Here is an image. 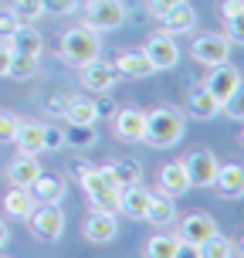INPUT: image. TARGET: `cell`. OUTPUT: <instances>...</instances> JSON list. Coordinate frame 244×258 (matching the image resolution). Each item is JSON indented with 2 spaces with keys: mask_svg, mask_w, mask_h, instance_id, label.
<instances>
[{
  "mask_svg": "<svg viewBox=\"0 0 244 258\" xmlns=\"http://www.w3.org/2000/svg\"><path fill=\"white\" fill-rule=\"evenodd\" d=\"M183 116L177 109H170V105H159L153 112H146V129H142V143L146 146H153V150H170V146H177L183 140Z\"/></svg>",
  "mask_w": 244,
  "mask_h": 258,
  "instance_id": "6da1fadb",
  "label": "cell"
},
{
  "mask_svg": "<svg viewBox=\"0 0 244 258\" xmlns=\"http://www.w3.org/2000/svg\"><path fill=\"white\" fill-rule=\"evenodd\" d=\"M58 51H61L64 64L82 68L85 61H92V58L102 54V38H99V31H92V27H85V24H82V27H68V31L61 34Z\"/></svg>",
  "mask_w": 244,
  "mask_h": 258,
  "instance_id": "7a4b0ae2",
  "label": "cell"
},
{
  "mask_svg": "<svg viewBox=\"0 0 244 258\" xmlns=\"http://www.w3.org/2000/svg\"><path fill=\"white\" fill-rule=\"evenodd\" d=\"M78 183H82V190L89 194V201L95 204V211H112V214L119 211V194H122V187H119L102 167H89L78 177Z\"/></svg>",
  "mask_w": 244,
  "mask_h": 258,
  "instance_id": "3957f363",
  "label": "cell"
},
{
  "mask_svg": "<svg viewBox=\"0 0 244 258\" xmlns=\"http://www.w3.org/2000/svg\"><path fill=\"white\" fill-rule=\"evenodd\" d=\"M126 21V4L122 0H85V27L92 31H116Z\"/></svg>",
  "mask_w": 244,
  "mask_h": 258,
  "instance_id": "277c9868",
  "label": "cell"
},
{
  "mask_svg": "<svg viewBox=\"0 0 244 258\" xmlns=\"http://www.w3.org/2000/svg\"><path fill=\"white\" fill-rule=\"evenodd\" d=\"M27 224H31L34 238H41V241H58V238L64 234V211H61V204H38L34 211H31Z\"/></svg>",
  "mask_w": 244,
  "mask_h": 258,
  "instance_id": "5b68a950",
  "label": "cell"
},
{
  "mask_svg": "<svg viewBox=\"0 0 244 258\" xmlns=\"http://www.w3.org/2000/svg\"><path fill=\"white\" fill-rule=\"evenodd\" d=\"M82 89L85 92H95V95H102V92H112L116 89V82H119V72H116V64L112 61H105L102 54L99 58H92V61H85L82 68Z\"/></svg>",
  "mask_w": 244,
  "mask_h": 258,
  "instance_id": "8992f818",
  "label": "cell"
},
{
  "mask_svg": "<svg viewBox=\"0 0 244 258\" xmlns=\"http://www.w3.org/2000/svg\"><path fill=\"white\" fill-rule=\"evenodd\" d=\"M142 54H146V61L153 64V72H167V68H177V61H180V44H177L173 34L156 31L153 38L146 41Z\"/></svg>",
  "mask_w": 244,
  "mask_h": 258,
  "instance_id": "52a82bcc",
  "label": "cell"
},
{
  "mask_svg": "<svg viewBox=\"0 0 244 258\" xmlns=\"http://www.w3.org/2000/svg\"><path fill=\"white\" fill-rule=\"evenodd\" d=\"M190 54H193V61L210 68V64H220V61L231 58V41L224 38V34H217V31H207V34H197L193 38Z\"/></svg>",
  "mask_w": 244,
  "mask_h": 258,
  "instance_id": "ba28073f",
  "label": "cell"
},
{
  "mask_svg": "<svg viewBox=\"0 0 244 258\" xmlns=\"http://www.w3.org/2000/svg\"><path fill=\"white\" fill-rule=\"evenodd\" d=\"M217 156L210 153L207 146H197L190 153L183 156V170L190 177V187H210L214 183V173H217Z\"/></svg>",
  "mask_w": 244,
  "mask_h": 258,
  "instance_id": "9c48e42d",
  "label": "cell"
},
{
  "mask_svg": "<svg viewBox=\"0 0 244 258\" xmlns=\"http://www.w3.org/2000/svg\"><path fill=\"white\" fill-rule=\"evenodd\" d=\"M237 85H241V72H237L231 61L210 64V72H207V78H204V89L210 92V95H214L220 105L227 102V95H231Z\"/></svg>",
  "mask_w": 244,
  "mask_h": 258,
  "instance_id": "30bf717a",
  "label": "cell"
},
{
  "mask_svg": "<svg viewBox=\"0 0 244 258\" xmlns=\"http://www.w3.org/2000/svg\"><path fill=\"white\" fill-rule=\"evenodd\" d=\"M82 238H89L92 245H109L119 238V221L112 211H92L82 221Z\"/></svg>",
  "mask_w": 244,
  "mask_h": 258,
  "instance_id": "8fae6325",
  "label": "cell"
},
{
  "mask_svg": "<svg viewBox=\"0 0 244 258\" xmlns=\"http://www.w3.org/2000/svg\"><path fill=\"white\" fill-rule=\"evenodd\" d=\"M142 129H146V112L136 109V105L119 109L116 119H112V133H116L122 143H142Z\"/></svg>",
  "mask_w": 244,
  "mask_h": 258,
  "instance_id": "7c38bea8",
  "label": "cell"
},
{
  "mask_svg": "<svg viewBox=\"0 0 244 258\" xmlns=\"http://www.w3.org/2000/svg\"><path fill=\"white\" fill-rule=\"evenodd\" d=\"M210 187H214L224 201H241L244 197V167L241 163H224V167H217Z\"/></svg>",
  "mask_w": 244,
  "mask_h": 258,
  "instance_id": "4fadbf2b",
  "label": "cell"
},
{
  "mask_svg": "<svg viewBox=\"0 0 244 258\" xmlns=\"http://www.w3.org/2000/svg\"><path fill=\"white\" fill-rule=\"evenodd\" d=\"M190 190V177H187V170H183V160H173V163H163L159 167V194H167V197H183V194Z\"/></svg>",
  "mask_w": 244,
  "mask_h": 258,
  "instance_id": "5bb4252c",
  "label": "cell"
},
{
  "mask_svg": "<svg viewBox=\"0 0 244 258\" xmlns=\"http://www.w3.org/2000/svg\"><path fill=\"white\" fill-rule=\"evenodd\" d=\"M17 150L21 156H38L44 153V122H34V119H21V126H17Z\"/></svg>",
  "mask_w": 244,
  "mask_h": 258,
  "instance_id": "9a60e30c",
  "label": "cell"
},
{
  "mask_svg": "<svg viewBox=\"0 0 244 258\" xmlns=\"http://www.w3.org/2000/svg\"><path fill=\"white\" fill-rule=\"evenodd\" d=\"M159 21H163V31H167V34L180 38V34H190L193 27H197V11H193L187 0H180V4H177V7H170Z\"/></svg>",
  "mask_w": 244,
  "mask_h": 258,
  "instance_id": "2e32d148",
  "label": "cell"
},
{
  "mask_svg": "<svg viewBox=\"0 0 244 258\" xmlns=\"http://www.w3.org/2000/svg\"><path fill=\"white\" fill-rule=\"evenodd\" d=\"M61 116L68 126H95L99 122V102H92L89 95H71Z\"/></svg>",
  "mask_w": 244,
  "mask_h": 258,
  "instance_id": "e0dca14e",
  "label": "cell"
},
{
  "mask_svg": "<svg viewBox=\"0 0 244 258\" xmlns=\"http://www.w3.org/2000/svg\"><path fill=\"white\" fill-rule=\"evenodd\" d=\"M180 241H190V245H204L210 234H217V224L214 218H207V214H187L180 221Z\"/></svg>",
  "mask_w": 244,
  "mask_h": 258,
  "instance_id": "ac0fdd59",
  "label": "cell"
},
{
  "mask_svg": "<svg viewBox=\"0 0 244 258\" xmlns=\"http://www.w3.org/2000/svg\"><path fill=\"white\" fill-rule=\"evenodd\" d=\"M11 48L14 54H24V58H41L44 54V38L34 24H21L11 34Z\"/></svg>",
  "mask_w": 244,
  "mask_h": 258,
  "instance_id": "d6986e66",
  "label": "cell"
},
{
  "mask_svg": "<svg viewBox=\"0 0 244 258\" xmlns=\"http://www.w3.org/2000/svg\"><path fill=\"white\" fill-rule=\"evenodd\" d=\"M31 190V197L38 201V204H61L64 194H68V183L61 180V177H51V173H41L38 180L27 187Z\"/></svg>",
  "mask_w": 244,
  "mask_h": 258,
  "instance_id": "ffe728a7",
  "label": "cell"
},
{
  "mask_svg": "<svg viewBox=\"0 0 244 258\" xmlns=\"http://www.w3.org/2000/svg\"><path fill=\"white\" fill-rule=\"evenodd\" d=\"M149 197H153V194L146 190L142 183L122 187V194H119V211H122L126 218H132V221H142L146 218V207H149Z\"/></svg>",
  "mask_w": 244,
  "mask_h": 258,
  "instance_id": "44dd1931",
  "label": "cell"
},
{
  "mask_svg": "<svg viewBox=\"0 0 244 258\" xmlns=\"http://www.w3.org/2000/svg\"><path fill=\"white\" fill-rule=\"evenodd\" d=\"M142 221H149V224H156V228H170V224L177 221V201L167 197V194H153Z\"/></svg>",
  "mask_w": 244,
  "mask_h": 258,
  "instance_id": "7402d4cb",
  "label": "cell"
},
{
  "mask_svg": "<svg viewBox=\"0 0 244 258\" xmlns=\"http://www.w3.org/2000/svg\"><path fill=\"white\" fill-rule=\"evenodd\" d=\"M34 207H38V201L31 197V190H27V187H11V190L4 194V211H7V218L27 221Z\"/></svg>",
  "mask_w": 244,
  "mask_h": 258,
  "instance_id": "603a6c76",
  "label": "cell"
},
{
  "mask_svg": "<svg viewBox=\"0 0 244 258\" xmlns=\"http://www.w3.org/2000/svg\"><path fill=\"white\" fill-rule=\"evenodd\" d=\"M112 64H116L119 78H149V75H156L153 64L146 61V54H142V51H122Z\"/></svg>",
  "mask_w": 244,
  "mask_h": 258,
  "instance_id": "cb8c5ba5",
  "label": "cell"
},
{
  "mask_svg": "<svg viewBox=\"0 0 244 258\" xmlns=\"http://www.w3.org/2000/svg\"><path fill=\"white\" fill-rule=\"evenodd\" d=\"M41 173H44V170H41L38 156H17L11 167H7V180H11L14 187H31Z\"/></svg>",
  "mask_w": 244,
  "mask_h": 258,
  "instance_id": "d4e9b609",
  "label": "cell"
},
{
  "mask_svg": "<svg viewBox=\"0 0 244 258\" xmlns=\"http://www.w3.org/2000/svg\"><path fill=\"white\" fill-rule=\"evenodd\" d=\"M187 112H190L193 119H214L220 112V102L204 89V85H197V89H190V95H187Z\"/></svg>",
  "mask_w": 244,
  "mask_h": 258,
  "instance_id": "484cf974",
  "label": "cell"
},
{
  "mask_svg": "<svg viewBox=\"0 0 244 258\" xmlns=\"http://www.w3.org/2000/svg\"><path fill=\"white\" fill-rule=\"evenodd\" d=\"M102 170L119 183V187H136V183H142V170H139V163H132V160H116V163H109V167H102Z\"/></svg>",
  "mask_w": 244,
  "mask_h": 258,
  "instance_id": "4316f807",
  "label": "cell"
},
{
  "mask_svg": "<svg viewBox=\"0 0 244 258\" xmlns=\"http://www.w3.org/2000/svg\"><path fill=\"white\" fill-rule=\"evenodd\" d=\"M177 245H180V234H170V231H159L146 241V251L142 258H173L177 255Z\"/></svg>",
  "mask_w": 244,
  "mask_h": 258,
  "instance_id": "83f0119b",
  "label": "cell"
},
{
  "mask_svg": "<svg viewBox=\"0 0 244 258\" xmlns=\"http://www.w3.org/2000/svg\"><path fill=\"white\" fill-rule=\"evenodd\" d=\"M64 143L75 146V150H89L99 143V129L95 126H68L64 129Z\"/></svg>",
  "mask_w": 244,
  "mask_h": 258,
  "instance_id": "f1b7e54d",
  "label": "cell"
},
{
  "mask_svg": "<svg viewBox=\"0 0 244 258\" xmlns=\"http://www.w3.org/2000/svg\"><path fill=\"white\" fill-rule=\"evenodd\" d=\"M200 258H234V245L217 231V234H210L204 245H200Z\"/></svg>",
  "mask_w": 244,
  "mask_h": 258,
  "instance_id": "f546056e",
  "label": "cell"
},
{
  "mask_svg": "<svg viewBox=\"0 0 244 258\" xmlns=\"http://www.w3.org/2000/svg\"><path fill=\"white\" fill-rule=\"evenodd\" d=\"M38 61H41V58H24V54H14L7 78H17V82H27V78H34V75H38Z\"/></svg>",
  "mask_w": 244,
  "mask_h": 258,
  "instance_id": "4dcf8cb0",
  "label": "cell"
},
{
  "mask_svg": "<svg viewBox=\"0 0 244 258\" xmlns=\"http://www.w3.org/2000/svg\"><path fill=\"white\" fill-rule=\"evenodd\" d=\"M11 11L17 14L21 24H31V21H38L41 14H44V4H41V0H14Z\"/></svg>",
  "mask_w": 244,
  "mask_h": 258,
  "instance_id": "1f68e13d",
  "label": "cell"
},
{
  "mask_svg": "<svg viewBox=\"0 0 244 258\" xmlns=\"http://www.w3.org/2000/svg\"><path fill=\"white\" fill-rule=\"evenodd\" d=\"M220 109H224V112H227L231 119L244 122V78H241V85H237V89H234L231 95H227V102L220 105Z\"/></svg>",
  "mask_w": 244,
  "mask_h": 258,
  "instance_id": "d6a6232c",
  "label": "cell"
},
{
  "mask_svg": "<svg viewBox=\"0 0 244 258\" xmlns=\"http://www.w3.org/2000/svg\"><path fill=\"white\" fill-rule=\"evenodd\" d=\"M224 24H227L224 38L231 41V44H244V11L234 14V17H224Z\"/></svg>",
  "mask_w": 244,
  "mask_h": 258,
  "instance_id": "836d02e7",
  "label": "cell"
},
{
  "mask_svg": "<svg viewBox=\"0 0 244 258\" xmlns=\"http://www.w3.org/2000/svg\"><path fill=\"white\" fill-rule=\"evenodd\" d=\"M17 126H21V119L14 116V112H0V146H4V143H14Z\"/></svg>",
  "mask_w": 244,
  "mask_h": 258,
  "instance_id": "e575fe53",
  "label": "cell"
},
{
  "mask_svg": "<svg viewBox=\"0 0 244 258\" xmlns=\"http://www.w3.org/2000/svg\"><path fill=\"white\" fill-rule=\"evenodd\" d=\"M41 4H44V14H58V17L78 11V0H41Z\"/></svg>",
  "mask_w": 244,
  "mask_h": 258,
  "instance_id": "d590c367",
  "label": "cell"
},
{
  "mask_svg": "<svg viewBox=\"0 0 244 258\" xmlns=\"http://www.w3.org/2000/svg\"><path fill=\"white\" fill-rule=\"evenodd\" d=\"M17 27H21L17 14H14V11H0V38H11Z\"/></svg>",
  "mask_w": 244,
  "mask_h": 258,
  "instance_id": "8d00e7d4",
  "label": "cell"
},
{
  "mask_svg": "<svg viewBox=\"0 0 244 258\" xmlns=\"http://www.w3.org/2000/svg\"><path fill=\"white\" fill-rule=\"evenodd\" d=\"M11 58H14L11 38H0V78H7V72H11Z\"/></svg>",
  "mask_w": 244,
  "mask_h": 258,
  "instance_id": "74e56055",
  "label": "cell"
},
{
  "mask_svg": "<svg viewBox=\"0 0 244 258\" xmlns=\"http://www.w3.org/2000/svg\"><path fill=\"white\" fill-rule=\"evenodd\" d=\"M68 99H71L68 92H51V95H48V112L61 116V112H64V105H68Z\"/></svg>",
  "mask_w": 244,
  "mask_h": 258,
  "instance_id": "f35d334b",
  "label": "cell"
},
{
  "mask_svg": "<svg viewBox=\"0 0 244 258\" xmlns=\"http://www.w3.org/2000/svg\"><path fill=\"white\" fill-rule=\"evenodd\" d=\"M58 146H64V133L54 126H44V150H58Z\"/></svg>",
  "mask_w": 244,
  "mask_h": 258,
  "instance_id": "ab89813d",
  "label": "cell"
},
{
  "mask_svg": "<svg viewBox=\"0 0 244 258\" xmlns=\"http://www.w3.org/2000/svg\"><path fill=\"white\" fill-rule=\"evenodd\" d=\"M177 4H180V0H149L146 7H149V14H153L156 21H159V17H163V14H167L170 7H177Z\"/></svg>",
  "mask_w": 244,
  "mask_h": 258,
  "instance_id": "60d3db41",
  "label": "cell"
},
{
  "mask_svg": "<svg viewBox=\"0 0 244 258\" xmlns=\"http://www.w3.org/2000/svg\"><path fill=\"white\" fill-rule=\"evenodd\" d=\"M173 258H200V245L180 241V245H177V255H173Z\"/></svg>",
  "mask_w": 244,
  "mask_h": 258,
  "instance_id": "b9f144b4",
  "label": "cell"
},
{
  "mask_svg": "<svg viewBox=\"0 0 244 258\" xmlns=\"http://www.w3.org/2000/svg\"><path fill=\"white\" fill-rule=\"evenodd\" d=\"M244 7H241V0H220V14L224 17H234V14H241Z\"/></svg>",
  "mask_w": 244,
  "mask_h": 258,
  "instance_id": "7bdbcfd3",
  "label": "cell"
},
{
  "mask_svg": "<svg viewBox=\"0 0 244 258\" xmlns=\"http://www.w3.org/2000/svg\"><path fill=\"white\" fill-rule=\"evenodd\" d=\"M89 167H92V163H85V160H75V163H71V177L78 180V177H82V173H85Z\"/></svg>",
  "mask_w": 244,
  "mask_h": 258,
  "instance_id": "ee69618b",
  "label": "cell"
},
{
  "mask_svg": "<svg viewBox=\"0 0 244 258\" xmlns=\"http://www.w3.org/2000/svg\"><path fill=\"white\" fill-rule=\"evenodd\" d=\"M7 245H11V228H7V224L0 221V251H4Z\"/></svg>",
  "mask_w": 244,
  "mask_h": 258,
  "instance_id": "f6af8a7d",
  "label": "cell"
},
{
  "mask_svg": "<svg viewBox=\"0 0 244 258\" xmlns=\"http://www.w3.org/2000/svg\"><path fill=\"white\" fill-rule=\"evenodd\" d=\"M234 251H241V258H244V231L237 234V241H234Z\"/></svg>",
  "mask_w": 244,
  "mask_h": 258,
  "instance_id": "bcb514c9",
  "label": "cell"
},
{
  "mask_svg": "<svg viewBox=\"0 0 244 258\" xmlns=\"http://www.w3.org/2000/svg\"><path fill=\"white\" fill-rule=\"evenodd\" d=\"M241 143H244V129H241Z\"/></svg>",
  "mask_w": 244,
  "mask_h": 258,
  "instance_id": "7dc6e473",
  "label": "cell"
},
{
  "mask_svg": "<svg viewBox=\"0 0 244 258\" xmlns=\"http://www.w3.org/2000/svg\"><path fill=\"white\" fill-rule=\"evenodd\" d=\"M241 7H244V0H241Z\"/></svg>",
  "mask_w": 244,
  "mask_h": 258,
  "instance_id": "c3c4849f",
  "label": "cell"
}]
</instances>
